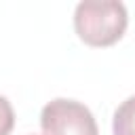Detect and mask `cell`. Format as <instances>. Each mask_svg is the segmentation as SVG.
Listing matches in <instances>:
<instances>
[{
    "instance_id": "3",
    "label": "cell",
    "mask_w": 135,
    "mask_h": 135,
    "mask_svg": "<svg viewBox=\"0 0 135 135\" xmlns=\"http://www.w3.org/2000/svg\"><path fill=\"white\" fill-rule=\"evenodd\" d=\"M114 135H135V95L127 97L114 112Z\"/></svg>"
},
{
    "instance_id": "2",
    "label": "cell",
    "mask_w": 135,
    "mask_h": 135,
    "mask_svg": "<svg viewBox=\"0 0 135 135\" xmlns=\"http://www.w3.org/2000/svg\"><path fill=\"white\" fill-rule=\"evenodd\" d=\"M40 124L44 135H99L91 110L74 99H53L42 108Z\"/></svg>"
},
{
    "instance_id": "4",
    "label": "cell",
    "mask_w": 135,
    "mask_h": 135,
    "mask_svg": "<svg viewBox=\"0 0 135 135\" xmlns=\"http://www.w3.org/2000/svg\"><path fill=\"white\" fill-rule=\"evenodd\" d=\"M13 124H15L13 105H11V101L4 95H0V135H8Z\"/></svg>"
},
{
    "instance_id": "1",
    "label": "cell",
    "mask_w": 135,
    "mask_h": 135,
    "mask_svg": "<svg viewBox=\"0 0 135 135\" xmlns=\"http://www.w3.org/2000/svg\"><path fill=\"white\" fill-rule=\"evenodd\" d=\"M127 8L118 0H84L74 13L78 36L93 46L114 44L127 30Z\"/></svg>"
}]
</instances>
